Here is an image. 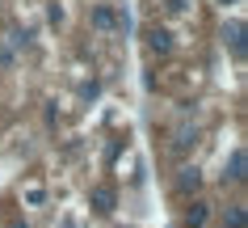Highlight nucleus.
<instances>
[{"instance_id": "nucleus-1", "label": "nucleus", "mask_w": 248, "mask_h": 228, "mask_svg": "<svg viewBox=\"0 0 248 228\" xmlns=\"http://www.w3.org/2000/svg\"><path fill=\"white\" fill-rule=\"evenodd\" d=\"M223 38L232 47L235 59H244V21H232V26H223Z\"/></svg>"}, {"instance_id": "nucleus-2", "label": "nucleus", "mask_w": 248, "mask_h": 228, "mask_svg": "<svg viewBox=\"0 0 248 228\" xmlns=\"http://www.w3.org/2000/svg\"><path fill=\"white\" fill-rule=\"evenodd\" d=\"M223 228H248V211H244V203H232V207H227V220H223Z\"/></svg>"}, {"instance_id": "nucleus-3", "label": "nucleus", "mask_w": 248, "mask_h": 228, "mask_svg": "<svg viewBox=\"0 0 248 228\" xmlns=\"http://www.w3.org/2000/svg\"><path fill=\"white\" fill-rule=\"evenodd\" d=\"M227 177H232V182H244V148H235V152H232V165H227Z\"/></svg>"}, {"instance_id": "nucleus-4", "label": "nucleus", "mask_w": 248, "mask_h": 228, "mask_svg": "<svg viewBox=\"0 0 248 228\" xmlns=\"http://www.w3.org/2000/svg\"><path fill=\"white\" fill-rule=\"evenodd\" d=\"M93 203H97V211H109V207H114V190L97 186V190H93Z\"/></svg>"}, {"instance_id": "nucleus-5", "label": "nucleus", "mask_w": 248, "mask_h": 228, "mask_svg": "<svg viewBox=\"0 0 248 228\" xmlns=\"http://www.w3.org/2000/svg\"><path fill=\"white\" fill-rule=\"evenodd\" d=\"M93 26H97V30H114L118 17L109 13V9H93Z\"/></svg>"}, {"instance_id": "nucleus-6", "label": "nucleus", "mask_w": 248, "mask_h": 228, "mask_svg": "<svg viewBox=\"0 0 248 228\" xmlns=\"http://www.w3.org/2000/svg\"><path fill=\"white\" fill-rule=\"evenodd\" d=\"M206 224V203H194L189 207V228H202Z\"/></svg>"}, {"instance_id": "nucleus-7", "label": "nucleus", "mask_w": 248, "mask_h": 228, "mask_svg": "<svg viewBox=\"0 0 248 228\" xmlns=\"http://www.w3.org/2000/svg\"><path fill=\"white\" fill-rule=\"evenodd\" d=\"M169 30H152V51H169Z\"/></svg>"}, {"instance_id": "nucleus-8", "label": "nucleus", "mask_w": 248, "mask_h": 228, "mask_svg": "<svg viewBox=\"0 0 248 228\" xmlns=\"http://www.w3.org/2000/svg\"><path fill=\"white\" fill-rule=\"evenodd\" d=\"M189 186H198V174H194V169H185V177H181V190H189Z\"/></svg>"}, {"instance_id": "nucleus-9", "label": "nucleus", "mask_w": 248, "mask_h": 228, "mask_svg": "<svg viewBox=\"0 0 248 228\" xmlns=\"http://www.w3.org/2000/svg\"><path fill=\"white\" fill-rule=\"evenodd\" d=\"M13 228H26V224H13Z\"/></svg>"}]
</instances>
